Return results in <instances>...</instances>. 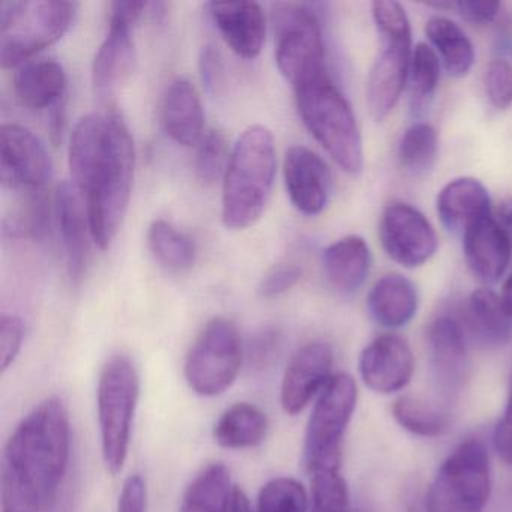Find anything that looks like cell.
I'll list each match as a JSON object with an SVG mask.
<instances>
[{
  "instance_id": "obj_1",
  "label": "cell",
  "mask_w": 512,
  "mask_h": 512,
  "mask_svg": "<svg viewBox=\"0 0 512 512\" xmlns=\"http://www.w3.org/2000/svg\"><path fill=\"white\" fill-rule=\"evenodd\" d=\"M73 184L85 197L92 238L107 250L121 229L133 187V137L116 115L92 113L80 119L70 142Z\"/></svg>"
},
{
  "instance_id": "obj_2",
  "label": "cell",
  "mask_w": 512,
  "mask_h": 512,
  "mask_svg": "<svg viewBox=\"0 0 512 512\" xmlns=\"http://www.w3.org/2000/svg\"><path fill=\"white\" fill-rule=\"evenodd\" d=\"M71 424L64 401L50 397L17 425L2 466L4 512H44L70 467Z\"/></svg>"
},
{
  "instance_id": "obj_3",
  "label": "cell",
  "mask_w": 512,
  "mask_h": 512,
  "mask_svg": "<svg viewBox=\"0 0 512 512\" xmlns=\"http://www.w3.org/2000/svg\"><path fill=\"white\" fill-rule=\"evenodd\" d=\"M277 173V152L271 131L262 125L248 128L230 154L223 178L221 218L224 226L244 230L265 211Z\"/></svg>"
},
{
  "instance_id": "obj_4",
  "label": "cell",
  "mask_w": 512,
  "mask_h": 512,
  "mask_svg": "<svg viewBox=\"0 0 512 512\" xmlns=\"http://www.w3.org/2000/svg\"><path fill=\"white\" fill-rule=\"evenodd\" d=\"M302 122L329 157L349 175L364 167V146L352 106L329 74L295 89Z\"/></svg>"
},
{
  "instance_id": "obj_5",
  "label": "cell",
  "mask_w": 512,
  "mask_h": 512,
  "mask_svg": "<svg viewBox=\"0 0 512 512\" xmlns=\"http://www.w3.org/2000/svg\"><path fill=\"white\" fill-rule=\"evenodd\" d=\"M76 2L13 0L0 5V62L17 68L58 43L76 19Z\"/></svg>"
},
{
  "instance_id": "obj_6",
  "label": "cell",
  "mask_w": 512,
  "mask_h": 512,
  "mask_svg": "<svg viewBox=\"0 0 512 512\" xmlns=\"http://www.w3.org/2000/svg\"><path fill=\"white\" fill-rule=\"evenodd\" d=\"M140 397V376L128 356L107 359L98 379L97 404L101 452L112 475L124 469L130 449L134 415Z\"/></svg>"
},
{
  "instance_id": "obj_7",
  "label": "cell",
  "mask_w": 512,
  "mask_h": 512,
  "mask_svg": "<svg viewBox=\"0 0 512 512\" xmlns=\"http://www.w3.org/2000/svg\"><path fill=\"white\" fill-rule=\"evenodd\" d=\"M358 388L346 373L332 376L314 404L304 440V461L308 473L340 470L343 439L355 412Z\"/></svg>"
},
{
  "instance_id": "obj_8",
  "label": "cell",
  "mask_w": 512,
  "mask_h": 512,
  "mask_svg": "<svg viewBox=\"0 0 512 512\" xmlns=\"http://www.w3.org/2000/svg\"><path fill=\"white\" fill-rule=\"evenodd\" d=\"M491 493L484 442L467 439L443 461L428 491V512H484Z\"/></svg>"
},
{
  "instance_id": "obj_9",
  "label": "cell",
  "mask_w": 512,
  "mask_h": 512,
  "mask_svg": "<svg viewBox=\"0 0 512 512\" xmlns=\"http://www.w3.org/2000/svg\"><path fill=\"white\" fill-rule=\"evenodd\" d=\"M275 61L284 79L293 86L313 82L328 73L319 19L304 5L275 7Z\"/></svg>"
},
{
  "instance_id": "obj_10",
  "label": "cell",
  "mask_w": 512,
  "mask_h": 512,
  "mask_svg": "<svg viewBox=\"0 0 512 512\" xmlns=\"http://www.w3.org/2000/svg\"><path fill=\"white\" fill-rule=\"evenodd\" d=\"M242 338L232 320L215 317L194 341L185 361V380L196 394L217 397L238 379Z\"/></svg>"
},
{
  "instance_id": "obj_11",
  "label": "cell",
  "mask_w": 512,
  "mask_h": 512,
  "mask_svg": "<svg viewBox=\"0 0 512 512\" xmlns=\"http://www.w3.org/2000/svg\"><path fill=\"white\" fill-rule=\"evenodd\" d=\"M380 242L385 253L403 268L425 265L439 247L436 230L424 214L407 203H391L382 212Z\"/></svg>"
},
{
  "instance_id": "obj_12",
  "label": "cell",
  "mask_w": 512,
  "mask_h": 512,
  "mask_svg": "<svg viewBox=\"0 0 512 512\" xmlns=\"http://www.w3.org/2000/svg\"><path fill=\"white\" fill-rule=\"evenodd\" d=\"M53 163L49 151L28 128L2 125L0 130V181L13 190L40 191L49 184Z\"/></svg>"
},
{
  "instance_id": "obj_13",
  "label": "cell",
  "mask_w": 512,
  "mask_h": 512,
  "mask_svg": "<svg viewBox=\"0 0 512 512\" xmlns=\"http://www.w3.org/2000/svg\"><path fill=\"white\" fill-rule=\"evenodd\" d=\"M334 352L325 341H311L290 359L281 382V406L287 415H298L332 379Z\"/></svg>"
},
{
  "instance_id": "obj_14",
  "label": "cell",
  "mask_w": 512,
  "mask_h": 512,
  "mask_svg": "<svg viewBox=\"0 0 512 512\" xmlns=\"http://www.w3.org/2000/svg\"><path fill=\"white\" fill-rule=\"evenodd\" d=\"M283 172L293 206L310 217L323 212L332 191L328 164L316 152L304 146H293L284 157Z\"/></svg>"
},
{
  "instance_id": "obj_15",
  "label": "cell",
  "mask_w": 512,
  "mask_h": 512,
  "mask_svg": "<svg viewBox=\"0 0 512 512\" xmlns=\"http://www.w3.org/2000/svg\"><path fill=\"white\" fill-rule=\"evenodd\" d=\"M415 359L409 344L394 334L371 341L359 358V373L368 388L379 394H394L409 385Z\"/></svg>"
},
{
  "instance_id": "obj_16",
  "label": "cell",
  "mask_w": 512,
  "mask_h": 512,
  "mask_svg": "<svg viewBox=\"0 0 512 512\" xmlns=\"http://www.w3.org/2000/svg\"><path fill=\"white\" fill-rule=\"evenodd\" d=\"M427 340L431 368L440 388L446 392L458 391L470 371L467 335L460 319L448 314L437 317L428 328Z\"/></svg>"
},
{
  "instance_id": "obj_17",
  "label": "cell",
  "mask_w": 512,
  "mask_h": 512,
  "mask_svg": "<svg viewBox=\"0 0 512 512\" xmlns=\"http://www.w3.org/2000/svg\"><path fill=\"white\" fill-rule=\"evenodd\" d=\"M55 215L67 257L71 280L80 281L86 274L91 257L92 230L88 209L76 185H59L55 194Z\"/></svg>"
},
{
  "instance_id": "obj_18",
  "label": "cell",
  "mask_w": 512,
  "mask_h": 512,
  "mask_svg": "<svg viewBox=\"0 0 512 512\" xmlns=\"http://www.w3.org/2000/svg\"><path fill=\"white\" fill-rule=\"evenodd\" d=\"M412 43H385L367 80V106L374 121L382 122L394 112L409 82Z\"/></svg>"
},
{
  "instance_id": "obj_19",
  "label": "cell",
  "mask_w": 512,
  "mask_h": 512,
  "mask_svg": "<svg viewBox=\"0 0 512 512\" xmlns=\"http://www.w3.org/2000/svg\"><path fill=\"white\" fill-rule=\"evenodd\" d=\"M467 266L479 281L494 284L503 277L512 257V245L499 221L491 215L467 227L463 233Z\"/></svg>"
},
{
  "instance_id": "obj_20",
  "label": "cell",
  "mask_w": 512,
  "mask_h": 512,
  "mask_svg": "<svg viewBox=\"0 0 512 512\" xmlns=\"http://www.w3.org/2000/svg\"><path fill=\"white\" fill-rule=\"evenodd\" d=\"M209 14L221 37L233 53L244 59H254L262 52L266 38V19L256 2H212Z\"/></svg>"
},
{
  "instance_id": "obj_21",
  "label": "cell",
  "mask_w": 512,
  "mask_h": 512,
  "mask_svg": "<svg viewBox=\"0 0 512 512\" xmlns=\"http://www.w3.org/2000/svg\"><path fill=\"white\" fill-rule=\"evenodd\" d=\"M181 512H253L247 494L233 482L229 469L215 463L193 479L182 499Z\"/></svg>"
},
{
  "instance_id": "obj_22",
  "label": "cell",
  "mask_w": 512,
  "mask_h": 512,
  "mask_svg": "<svg viewBox=\"0 0 512 512\" xmlns=\"http://www.w3.org/2000/svg\"><path fill=\"white\" fill-rule=\"evenodd\" d=\"M133 26L110 14L109 32L92 64V82L98 94H112L130 77L134 65Z\"/></svg>"
},
{
  "instance_id": "obj_23",
  "label": "cell",
  "mask_w": 512,
  "mask_h": 512,
  "mask_svg": "<svg viewBox=\"0 0 512 512\" xmlns=\"http://www.w3.org/2000/svg\"><path fill=\"white\" fill-rule=\"evenodd\" d=\"M437 214L446 229L464 233L467 227L491 215L490 194L478 179H454L437 196Z\"/></svg>"
},
{
  "instance_id": "obj_24",
  "label": "cell",
  "mask_w": 512,
  "mask_h": 512,
  "mask_svg": "<svg viewBox=\"0 0 512 512\" xmlns=\"http://www.w3.org/2000/svg\"><path fill=\"white\" fill-rule=\"evenodd\" d=\"M419 296L415 284L401 274H386L371 287L368 313L377 325L397 329L406 326L418 311Z\"/></svg>"
},
{
  "instance_id": "obj_25",
  "label": "cell",
  "mask_w": 512,
  "mask_h": 512,
  "mask_svg": "<svg viewBox=\"0 0 512 512\" xmlns=\"http://www.w3.org/2000/svg\"><path fill=\"white\" fill-rule=\"evenodd\" d=\"M371 251L361 236L338 239L323 251V271L329 284L344 295L358 292L371 271Z\"/></svg>"
},
{
  "instance_id": "obj_26",
  "label": "cell",
  "mask_w": 512,
  "mask_h": 512,
  "mask_svg": "<svg viewBox=\"0 0 512 512\" xmlns=\"http://www.w3.org/2000/svg\"><path fill=\"white\" fill-rule=\"evenodd\" d=\"M163 122L167 134L179 145H199L205 136L202 101L199 92L188 80H176L167 89L163 104Z\"/></svg>"
},
{
  "instance_id": "obj_27",
  "label": "cell",
  "mask_w": 512,
  "mask_h": 512,
  "mask_svg": "<svg viewBox=\"0 0 512 512\" xmlns=\"http://www.w3.org/2000/svg\"><path fill=\"white\" fill-rule=\"evenodd\" d=\"M460 322L467 337L485 347L503 346L511 338L512 319L490 289H478L469 296Z\"/></svg>"
},
{
  "instance_id": "obj_28",
  "label": "cell",
  "mask_w": 512,
  "mask_h": 512,
  "mask_svg": "<svg viewBox=\"0 0 512 512\" xmlns=\"http://www.w3.org/2000/svg\"><path fill=\"white\" fill-rule=\"evenodd\" d=\"M67 89V74L56 61H31L22 65L14 79V91L23 106L43 110L58 106Z\"/></svg>"
},
{
  "instance_id": "obj_29",
  "label": "cell",
  "mask_w": 512,
  "mask_h": 512,
  "mask_svg": "<svg viewBox=\"0 0 512 512\" xmlns=\"http://www.w3.org/2000/svg\"><path fill=\"white\" fill-rule=\"evenodd\" d=\"M268 430V416L263 410L254 404L236 403L218 419L214 439L221 448L239 451L262 445Z\"/></svg>"
},
{
  "instance_id": "obj_30",
  "label": "cell",
  "mask_w": 512,
  "mask_h": 512,
  "mask_svg": "<svg viewBox=\"0 0 512 512\" xmlns=\"http://www.w3.org/2000/svg\"><path fill=\"white\" fill-rule=\"evenodd\" d=\"M425 34L449 76L461 79L470 73L475 64V47L457 23L442 16L431 17Z\"/></svg>"
},
{
  "instance_id": "obj_31",
  "label": "cell",
  "mask_w": 512,
  "mask_h": 512,
  "mask_svg": "<svg viewBox=\"0 0 512 512\" xmlns=\"http://www.w3.org/2000/svg\"><path fill=\"white\" fill-rule=\"evenodd\" d=\"M148 244L155 259L173 271L191 268L196 260L194 242L167 221L157 220L151 224Z\"/></svg>"
},
{
  "instance_id": "obj_32",
  "label": "cell",
  "mask_w": 512,
  "mask_h": 512,
  "mask_svg": "<svg viewBox=\"0 0 512 512\" xmlns=\"http://www.w3.org/2000/svg\"><path fill=\"white\" fill-rule=\"evenodd\" d=\"M439 151L436 130L427 122L407 128L398 143V160L407 172L425 175L433 169Z\"/></svg>"
},
{
  "instance_id": "obj_33",
  "label": "cell",
  "mask_w": 512,
  "mask_h": 512,
  "mask_svg": "<svg viewBox=\"0 0 512 512\" xmlns=\"http://www.w3.org/2000/svg\"><path fill=\"white\" fill-rule=\"evenodd\" d=\"M392 413L401 427L422 437H437L449 430V418L427 401L412 395L398 398Z\"/></svg>"
},
{
  "instance_id": "obj_34",
  "label": "cell",
  "mask_w": 512,
  "mask_h": 512,
  "mask_svg": "<svg viewBox=\"0 0 512 512\" xmlns=\"http://www.w3.org/2000/svg\"><path fill=\"white\" fill-rule=\"evenodd\" d=\"M50 203L41 191H31L28 199L7 220V232L17 238L43 241L50 232Z\"/></svg>"
},
{
  "instance_id": "obj_35",
  "label": "cell",
  "mask_w": 512,
  "mask_h": 512,
  "mask_svg": "<svg viewBox=\"0 0 512 512\" xmlns=\"http://www.w3.org/2000/svg\"><path fill=\"white\" fill-rule=\"evenodd\" d=\"M308 494L295 478L278 476L263 485L257 497V512H307Z\"/></svg>"
},
{
  "instance_id": "obj_36",
  "label": "cell",
  "mask_w": 512,
  "mask_h": 512,
  "mask_svg": "<svg viewBox=\"0 0 512 512\" xmlns=\"http://www.w3.org/2000/svg\"><path fill=\"white\" fill-rule=\"evenodd\" d=\"M440 80V59L433 47L418 43L410 58L409 82L416 104L425 103L436 94Z\"/></svg>"
},
{
  "instance_id": "obj_37",
  "label": "cell",
  "mask_w": 512,
  "mask_h": 512,
  "mask_svg": "<svg viewBox=\"0 0 512 512\" xmlns=\"http://www.w3.org/2000/svg\"><path fill=\"white\" fill-rule=\"evenodd\" d=\"M349 488L340 470H322L311 475L310 512H347Z\"/></svg>"
},
{
  "instance_id": "obj_38",
  "label": "cell",
  "mask_w": 512,
  "mask_h": 512,
  "mask_svg": "<svg viewBox=\"0 0 512 512\" xmlns=\"http://www.w3.org/2000/svg\"><path fill=\"white\" fill-rule=\"evenodd\" d=\"M229 146L221 131H209L200 140L196 155V175L202 184L214 185L226 175L229 166Z\"/></svg>"
},
{
  "instance_id": "obj_39",
  "label": "cell",
  "mask_w": 512,
  "mask_h": 512,
  "mask_svg": "<svg viewBox=\"0 0 512 512\" xmlns=\"http://www.w3.org/2000/svg\"><path fill=\"white\" fill-rule=\"evenodd\" d=\"M371 13L385 43H412V28L403 5L394 0H376Z\"/></svg>"
},
{
  "instance_id": "obj_40",
  "label": "cell",
  "mask_w": 512,
  "mask_h": 512,
  "mask_svg": "<svg viewBox=\"0 0 512 512\" xmlns=\"http://www.w3.org/2000/svg\"><path fill=\"white\" fill-rule=\"evenodd\" d=\"M485 94L496 110L512 106V64L503 58L490 62L485 74Z\"/></svg>"
},
{
  "instance_id": "obj_41",
  "label": "cell",
  "mask_w": 512,
  "mask_h": 512,
  "mask_svg": "<svg viewBox=\"0 0 512 512\" xmlns=\"http://www.w3.org/2000/svg\"><path fill=\"white\" fill-rule=\"evenodd\" d=\"M25 340V323L13 314H4L0 319V367L2 373L16 362Z\"/></svg>"
},
{
  "instance_id": "obj_42",
  "label": "cell",
  "mask_w": 512,
  "mask_h": 512,
  "mask_svg": "<svg viewBox=\"0 0 512 512\" xmlns=\"http://www.w3.org/2000/svg\"><path fill=\"white\" fill-rule=\"evenodd\" d=\"M301 278V269L295 265H278L263 275L259 284L262 298L274 299L292 289Z\"/></svg>"
},
{
  "instance_id": "obj_43",
  "label": "cell",
  "mask_w": 512,
  "mask_h": 512,
  "mask_svg": "<svg viewBox=\"0 0 512 512\" xmlns=\"http://www.w3.org/2000/svg\"><path fill=\"white\" fill-rule=\"evenodd\" d=\"M455 10L460 14L461 19L476 25H488L496 22L502 14L500 2H488V0H460L455 2Z\"/></svg>"
},
{
  "instance_id": "obj_44",
  "label": "cell",
  "mask_w": 512,
  "mask_h": 512,
  "mask_svg": "<svg viewBox=\"0 0 512 512\" xmlns=\"http://www.w3.org/2000/svg\"><path fill=\"white\" fill-rule=\"evenodd\" d=\"M148 491L140 475H131L125 479L116 512H146Z\"/></svg>"
},
{
  "instance_id": "obj_45",
  "label": "cell",
  "mask_w": 512,
  "mask_h": 512,
  "mask_svg": "<svg viewBox=\"0 0 512 512\" xmlns=\"http://www.w3.org/2000/svg\"><path fill=\"white\" fill-rule=\"evenodd\" d=\"M494 448L506 463L512 464V376L505 413L494 431Z\"/></svg>"
},
{
  "instance_id": "obj_46",
  "label": "cell",
  "mask_w": 512,
  "mask_h": 512,
  "mask_svg": "<svg viewBox=\"0 0 512 512\" xmlns=\"http://www.w3.org/2000/svg\"><path fill=\"white\" fill-rule=\"evenodd\" d=\"M200 74H202L203 83L209 91L217 89L223 77V64H221L220 55L214 47H203L199 59Z\"/></svg>"
},
{
  "instance_id": "obj_47",
  "label": "cell",
  "mask_w": 512,
  "mask_h": 512,
  "mask_svg": "<svg viewBox=\"0 0 512 512\" xmlns=\"http://www.w3.org/2000/svg\"><path fill=\"white\" fill-rule=\"evenodd\" d=\"M277 344L278 332H275L274 329H266L262 334L257 335L256 340L251 344V358L263 364L271 358Z\"/></svg>"
},
{
  "instance_id": "obj_48",
  "label": "cell",
  "mask_w": 512,
  "mask_h": 512,
  "mask_svg": "<svg viewBox=\"0 0 512 512\" xmlns=\"http://www.w3.org/2000/svg\"><path fill=\"white\" fill-rule=\"evenodd\" d=\"M499 32H497V49H505L508 55H512V19H503L500 22Z\"/></svg>"
},
{
  "instance_id": "obj_49",
  "label": "cell",
  "mask_w": 512,
  "mask_h": 512,
  "mask_svg": "<svg viewBox=\"0 0 512 512\" xmlns=\"http://www.w3.org/2000/svg\"><path fill=\"white\" fill-rule=\"evenodd\" d=\"M499 298L500 302H502L503 310L512 319V274L503 283L502 293H500Z\"/></svg>"
},
{
  "instance_id": "obj_50",
  "label": "cell",
  "mask_w": 512,
  "mask_h": 512,
  "mask_svg": "<svg viewBox=\"0 0 512 512\" xmlns=\"http://www.w3.org/2000/svg\"><path fill=\"white\" fill-rule=\"evenodd\" d=\"M497 221H499L500 226L505 230L512 245V205H506L500 209L499 220Z\"/></svg>"
}]
</instances>
